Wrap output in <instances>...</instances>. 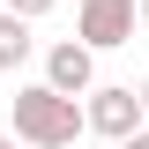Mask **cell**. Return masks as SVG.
<instances>
[{
    "label": "cell",
    "mask_w": 149,
    "mask_h": 149,
    "mask_svg": "<svg viewBox=\"0 0 149 149\" xmlns=\"http://www.w3.org/2000/svg\"><path fill=\"white\" fill-rule=\"evenodd\" d=\"M15 134L37 149H74V134H82V104L60 90H45V82H30V90H15Z\"/></svg>",
    "instance_id": "obj_1"
},
{
    "label": "cell",
    "mask_w": 149,
    "mask_h": 149,
    "mask_svg": "<svg viewBox=\"0 0 149 149\" xmlns=\"http://www.w3.org/2000/svg\"><path fill=\"white\" fill-rule=\"evenodd\" d=\"M134 22H142V0H82L74 8V37L90 45V52H112V45H127Z\"/></svg>",
    "instance_id": "obj_2"
},
{
    "label": "cell",
    "mask_w": 149,
    "mask_h": 149,
    "mask_svg": "<svg viewBox=\"0 0 149 149\" xmlns=\"http://www.w3.org/2000/svg\"><path fill=\"white\" fill-rule=\"evenodd\" d=\"M82 127L104 134V142H134V134H142V97H134L127 82H104V90H90V104H82Z\"/></svg>",
    "instance_id": "obj_3"
},
{
    "label": "cell",
    "mask_w": 149,
    "mask_h": 149,
    "mask_svg": "<svg viewBox=\"0 0 149 149\" xmlns=\"http://www.w3.org/2000/svg\"><path fill=\"white\" fill-rule=\"evenodd\" d=\"M45 90H60V97H90L97 90V52L82 37H60L52 52H45Z\"/></svg>",
    "instance_id": "obj_4"
},
{
    "label": "cell",
    "mask_w": 149,
    "mask_h": 149,
    "mask_svg": "<svg viewBox=\"0 0 149 149\" xmlns=\"http://www.w3.org/2000/svg\"><path fill=\"white\" fill-rule=\"evenodd\" d=\"M30 52H37V37H30V22L0 8V67H22Z\"/></svg>",
    "instance_id": "obj_5"
},
{
    "label": "cell",
    "mask_w": 149,
    "mask_h": 149,
    "mask_svg": "<svg viewBox=\"0 0 149 149\" xmlns=\"http://www.w3.org/2000/svg\"><path fill=\"white\" fill-rule=\"evenodd\" d=\"M60 0H8V15H22V22H37V15H52Z\"/></svg>",
    "instance_id": "obj_6"
},
{
    "label": "cell",
    "mask_w": 149,
    "mask_h": 149,
    "mask_svg": "<svg viewBox=\"0 0 149 149\" xmlns=\"http://www.w3.org/2000/svg\"><path fill=\"white\" fill-rule=\"evenodd\" d=\"M134 97H142V119H149V74H142V90H134Z\"/></svg>",
    "instance_id": "obj_7"
},
{
    "label": "cell",
    "mask_w": 149,
    "mask_h": 149,
    "mask_svg": "<svg viewBox=\"0 0 149 149\" xmlns=\"http://www.w3.org/2000/svg\"><path fill=\"white\" fill-rule=\"evenodd\" d=\"M119 149H149V134H134V142H119Z\"/></svg>",
    "instance_id": "obj_8"
},
{
    "label": "cell",
    "mask_w": 149,
    "mask_h": 149,
    "mask_svg": "<svg viewBox=\"0 0 149 149\" xmlns=\"http://www.w3.org/2000/svg\"><path fill=\"white\" fill-rule=\"evenodd\" d=\"M142 30H149V0H142Z\"/></svg>",
    "instance_id": "obj_9"
},
{
    "label": "cell",
    "mask_w": 149,
    "mask_h": 149,
    "mask_svg": "<svg viewBox=\"0 0 149 149\" xmlns=\"http://www.w3.org/2000/svg\"><path fill=\"white\" fill-rule=\"evenodd\" d=\"M0 149H15V142H8V134H0Z\"/></svg>",
    "instance_id": "obj_10"
}]
</instances>
